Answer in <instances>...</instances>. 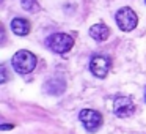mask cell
<instances>
[{
  "label": "cell",
  "instance_id": "cell-1",
  "mask_svg": "<svg viewBox=\"0 0 146 134\" xmlns=\"http://www.w3.org/2000/svg\"><path fill=\"white\" fill-rule=\"evenodd\" d=\"M11 63H13V68H14L16 73L29 74V73H32L36 66V57H35V54H32L30 51L22 49V51H17L16 54L13 55Z\"/></svg>",
  "mask_w": 146,
  "mask_h": 134
},
{
  "label": "cell",
  "instance_id": "cell-2",
  "mask_svg": "<svg viewBox=\"0 0 146 134\" xmlns=\"http://www.w3.org/2000/svg\"><path fill=\"white\" fill-rule=\"evenodd\" d=\"M46 44L55 54H66L74 46V38L68 33H54L46 40Z\"/></svg>",
  "mask_w": 146,
  "mask_h": 134
},
{
  "label": "cell",
  "instance_id": "cell-3",
  "mask_svg": "<svg viewBox=\"0 0 146 134\" xmlns=\"http://www.w3.org/2000/svg\"><path fill=\"white\" fill-rule=\"evenodd\" d=\"M115 19H116V24L123 32H130L137 27L138 24V16L135 14V11L129 7H124L121 10L116 11L115 14Z\"/></svg>",
  "mask_w": 146,
  "mask_h": 134
},
{
  "label": "cell",
  "instance_id": "cell-4",
  "mask_svg": "<svg viewBox=\"0 0 146 134\" xmlns=\"http://www.w3.org/2000/svg\"><path fill=\"white\" fill-rule=\"evenodd\" d=\"M79 118L83 123V126L88 131H91V133L98 131L102 125V115L98 111H93V109H83V111H80Z\"/></svg>",
  "mask_w": 146,
  "mask_h": 134
},
{
  "label": "cell",
  "instance_id": "cell-5",
  "mask_svg": "<svg viewBox=\"0 0 146 134\" xmlns=\"http://www.w3.org/2000/svg\"><path fill=\"white\" fill-rule=\"evenodd\" d=\"M135 111V104L127 96H118L113 99V114L119 118H126Z\"/></svg>",
  "mask_w": 146,
  "mask_h": 134
},
{
  "label": "cell",
  "instance_id": "cell-6",
  "mask_svg": "<svg viewBox=\"0 0 146 134\" xmlns=\"http://www.w3.org/2000/svg\"><path fill=\"white\" fill-rule=\"evenodd\" d=\"M111 62L108 57H104V55H94L90 62V71L94 74L96 77H105L110 71Z\"/></svg>",
  "mask_w": 146,
  "mask_h": 134
},
{
  "label": "cell",
  "instance_id": "cell-7",
  "mask_svg": "<svg viewBox=\"0 0 146 134\" xmlns=\"http://www.w3.org/2000/svg\"><path fill=\"white\" fill-rule=\"evenodd\" d=\"M90 36H91L94 41H99V43L105 41V40L110 36V29H108L104 22H98V24H94V25H91V29H90Z\"/></svg>",
  "mask_w": 146,
  "mask_h": 134
},
{
  "label": "cell",
  "instance_id": "cell-8",
  "mask_svg": "<svg viewBox=\"0 0 146 134\" xmlns=\"http://www.w3.org/2000/svg\"><path fill=\"white\" fill-rule=\"evenodd\" d=\"M11 30L17 36H25L30 32V22L27 19H22V17H16V19L11 21Z\"/></svg>",
  "mask_w": 146,
  "mask_h": 134
},
{
  "label": "cell",
  "instance_id": "cell-9",
  "mask_svg": "<svg viewBox=\"0 0 146 134\" xmlns=\"http://www.w3.org/2000/svg\"><path fill=\"white\" fill-rule=\"evenodd\" d=\"M44 90L50 95H61L64 92V80L60 77H52L44 84Z\"/></svg>",
  "mask_w": 146,
  "mask_h": 134
},
{
  "label": "cell",
  "instance_id": "cell-10",
  "mask_svg": "<svg viewBox=\"0 0 146 134\" xmlns=\"http://www.w3.org/2000/svg\"><path fill=\"white\" fill-rule=\"evenodd\" d=\"M21 5H22L24 10L30 11V13H35V11L39 10V5H38V2H36V0H22V2H21Z\"/></svg>",
  "mask_w": 146,
  "mask_h": 134
},
{
  "label": "cell",
  "instance_id": "cell-11",
  "mask_svg": "<svg viewBox=\"0 0 146 134\" xmlns=\"http://www.w3.org/2000/svg\"><path fill=\"white\" fill-rule=\"evenodd\" d=\"M0 73H2V77H0V84H5V82H7V79H8V77H7V68L2 66V68H0Z\"/></svg>",
  "mask_w": 146,
  "mask_h": 134
},
{
  "label": "cell",
  "instance_id": "cell-12",
  "mask_svg": "<svg viewBox=\"0 0 146 134\" xmlns=\"http://www.w3.org/2000/svg\"><path fill=\"white\" fill-rule=\"evenodd\" d=\"M13 128H14V125H11V123H3V125H0V129H2V131L13 129Z\"/></svg>",
  "mask_w": 146,
  "mask_h": 134
},
{
  "label": "cell",
  "instance_id": "cell-13",
  "mask_svg": "<svg viewBox=\"0 0 146 134\" xmlns=\"http://www.w3.org/2000/svg\"><path fill=\"white\" fill-rule=\"evenodd\" d=\"M145 2H146V0H145Z\"/></svg>",
  "mask_w": 146,
  "mask_h": 134
}]
</instances>
